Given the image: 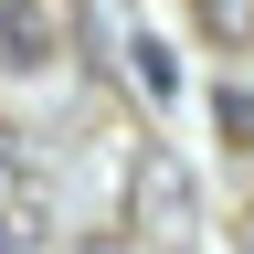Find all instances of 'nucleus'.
I'll return each instance as SVG.
<instances>
[{
    "label": "nucleus",
    "mask_w": 254,
    "mask_h": 254,
    "mask_svg": "<svg viewBox=\"0 0 254 254\" xmlns=\"http://www.w3.org/2000/svg\"><path fill=\"white\" fill-rule=\"evenodd\" d=\"M201 21H212V32H233V43H254V0H201Z\"/></svg>",
    "instance_id": "423d86ee"
},
{
    "label": "nucleus",
    "mask_w": 254,
    "mask_h": 254,
    "mask_svg": "<svg viewBox=\"0 0 254 254\" xmlns=\"http://www.w3.org/2000/svg\"><path fill=\"white\" fill-rule=\"evenodd\" d=\"M53 53H64V21L43 0H0V74H43Z\"/></svg>",
    "instance_id": "f03ea898"
},
{
    "label": "nucleus",
    "mask_w": 254,
    "mask_h": 254,
    "mask_svg": "<svg viewBox=\"0 0 254 254\" xmlns=\"http://www.w3.org/2000/svg\"><path fill=\"white\" fill-rule=\"evenodd\" d=\"M85 32H95V53L127 74V53H138V11H127V0H85Z\"/></svg>",
    "instance_id": "7ed1b4c3"
},
{
    "label": "nucleus",
    "mask_w": 254,
    "mask_h": 254,
    "mask_svg": "<svg viewBox=\"0 0 254 254\" xmlns=\"http://www.w3.org/2000/svg\"><path fill=\"white\" fill-rule=\"evenodd\" d=\"M190 212H201L190 159H170V148H138V159H127V233H138V244L180 254L190 244Z\"/></svg>",
    "instance_id": "f257e3e1"
},
{
    "label": "nucleus",
    "mask_w": 254,
    "mask_h": 254,
    "mask_svg": "<svg viewBox=\"0 0 254 254\" xmlns=\"http://www.w3.org/2000/svg\"><path fill=\"white\" fill-rule=\"evenodd\" d=\"M74 254H127V244H74Z\"/></svg>",
    "instance_id": "0eeeda50"
},
{
    "label": "nucleus",
    "mask_w": 254,
    "mask_h": 254,
    "mask_svg": "<svg viewBox=\"0 0 254 254\" xmlns=\"http://www.w3.org/2000/svg\"><path fill=\"white\" fill-rule=\"evenodd\" d=\"M212 127H222L233 148H254V85H222V95H212Z\"/></svg>",
    "instance_id": "20e7f679"
},
{
    "label": "nucleus",
    "mask_w": 254,
    "mask_h": 254,
    "mask_svg": "<svg viewBox=\"0 0 254 254\" xmlns=\"http://www.w3.org/2000/svg\"><path fill=\"white\" fill-rule=\"evenodd\" d=\"M21 180H32V138L0 127V201H21Z\"/></svg>",
    "instance_id": "39448f33"
}]
</instances>
